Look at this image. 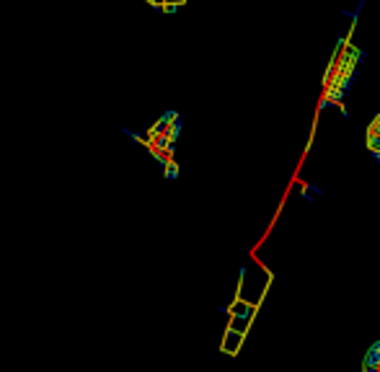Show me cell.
Here are the masks:
<instances>
[{"instance_id":"2","label":"cell","mask_w":380,"mask_h":372,"mask_svg":"<svg viewBox=\"0 0 380 372\" xmlns=\"http://www.w3.org/2000/svg\"><path fill=\"white\" fill-rule=\"evenodd\" d=\"M240 341H243V333H240V331H233V329H228L225 339H223V352H225V354H236V352H238V346H240Z\"/></svg>"},{"instance_id":"1","label":"cell","mask_w":380,"mask_h":372,"mask_svg":"<svg viewBox=\"0 0 380 372\" xmlns=\"http://www.w3.org/2000/svg\"><path fill=\"white\" fill-rule=\"evenodd\" d=\"M228 313L233 315V318H248V321H253V315H256V305H251V302H246V300H236L233 305L228 308Z\"/></svg>"},{"instance_id":"3","label":"cell","mask_w":380,"mask_h":372,"mask_svg":"<svg viewBox=\"0 0 380 372\" xmlns=\"http://www.w3.org/2000/svg\"><path fill=\"white\" fill-rule=\"evenodd\" d=\"M163 171H166V178H176V176H179V165H176L174 161H171V163L163 168Z\"/></svg>"},{"instance_id":"4","label":"cell","mask_w":380,"mask_h":372,"mask_svg":"<svg viewBox=\"0 0 380 372\" xmlns=\"http://www.w3.org/2000/svg\"><path fill=\"white\" fill-rule=\"evenodd\" d=\"M163 10H166V13H176V10H179V3H163Z\"/></svg>"}]
</instances>
